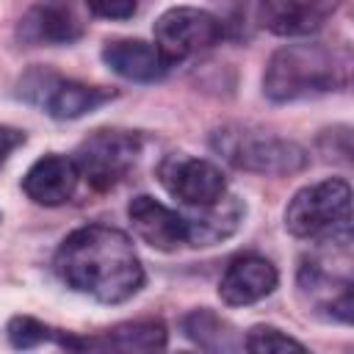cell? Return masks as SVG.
<instances>
[{
	"label": "cell",
	"instance_id": "1",
	"mask_svg": "<svg viewBox=\"0 0 354 354\" xmlns=\"http://www.w3.org/2000/svg\"><path fill=\"white\" fill-rule=\"evenodd\" d=\"M53 266L64 285L102 304H122L144 288V266L133 241L108 224L72 230L61 241Z\"/></svg>",
	"mask_w": 354,
	"mask_h": 354
},
{
	"label": "cell",
	"instance_id": "2",
	"mask_svg": "<svg viewBox=\"0 0 354 354\" xmlns=\"http://www.w3.org/2000/svg\"><path fill=\"white\" fill-rule=\"evenodd\" d=\"M351 75V53L340 44L299 41L279 47L263 72V91L271 102H296L343 91Z\"/></svg>",
	"mask_w": 354,
	"mask_h": 354
},
{
	"label": "cell",
	"instance_id": "3",
	"mask_svg": "<svg viewBox=\"0 0 354 354\" xmlns=\"http://www.w3.org/2000/svg\"><path fill=\"white\" fill-rule=\"evenodd\" d=\"M296 288L307 313L324 321L351 324V238L318 241L315 254L299 266Z\"/></svg>",
	"mask_w": 354,
	"mask_h": 354
},
{
	"label": "cell",
	"instance_id": "4",
	"mask_svg": "<svg viewBox=\"0 0 354 354\" xmlns=\"http://www.w3.org/2000/svg\"><path fill=\"white\" fill-rule=\"evenodd\" d=\"M210 144L235 169L268 174V177H288L310 163V155L301 144L243 124H227L216 130Z\"/></svg>",
	"mask_w": 354,
	"mask_h": 354
},
{
	"label": "cell",
	"instance_id": "5",
	"mask_svg": "<svg viewBox=\"0 0 354 354\" xmlns=\"http://www.w3.org/2000/svg\"><path fill=\"white\" fill-rule=\"evenodd\" d=\"M285 230L293 238H351V188L340 177L313 183L293 194L285 207Z\"/></svg>",
	"mask_w": 354,
	"mask_h": 354
},
{
	"label": "cell",
	"instance_id": "6",
	"mask_svg": "<svg viewBox=\"0 0 354 354\" xmlns=\"http://www.w3.org/2000/svg\"><path fill=\"white\" fill-rule=\"evenodd\" d=\"M19 97L53 119H80L100 105L111 102L116 97L113 88L105 86H88L72 77H64L47 66H33L19 77Z\"/></svg>",
	"mask_w": 354,
	"mask_h": 354
},
{
	"label": "cell",
	"instance_id": "7",
	"mask_svg": "<svg viewBox=\"0 0 354 354\" xmlns=\"http://www.w3.org/2000/svg\"><path fill=\"white\" fill-rule=\"evenodd\" d=\"M141 133L133 130H94L80 141L75 152V166L80 177L94 191H108L119 185L141 158Z\"/></svg>",
	"mask_w": 354,
	"mask_h": 354
},
{
	"label": "cell",
	"instance_id": "8",
	"mask_svg": "<svg viewBox=\"0 0 354 354\" xmlns=\"http://www.w3.org/2000/svg\"><path fill=\"white\" fill-rule=\"evenodd\" d=\"M221 36H224L221 19L194 6H174L163 11L155 22V44L171 66L216 47Z\"/></svg>",
	"mask_w": 354,
	"mask_h": 354
},
{
	"label": "cell",
	"instance_id": "9",
	"mask_svg": "<svg viewBox=\"0 0 354 354\" xmlns=\"http://www.w3.org/2000/svg\"><path fill=\"white\" fill-rule=\"evenodd\" d=\"M160 185L188 207H210L227 194V180L221 169L205 158L166 155L158 163Z\"/></svg>",
	"mask_w": 354,
	"mask_h": 354
},
{
	"label": "cell",
	"instance_id": "10",
	"mask_svg": "<svg viewBox=\"0 0 354 354\" xmlns=\"http://www.w3.org/2000/svg\"><path fill=\"white\" fill-rule=\"evenodd\" d=\"M55 346L72 351H158L166 348V326L155 318L124 321L97 335H69L58 329Z\"/></svg>",
	"mask_w": 354,
	"mask_h": 354
},
{
	"label": "cell",
	"instance_id": "11",
	"mask_svg": "<svg viewBox=\"0 0 354 354\" xmlns=\"http://www.w3.org/2000/svg\"><path fill=\"white\" fill-rule=\"evenodd\" d=\"M343 6V0H260L257 22L285 39L318 33Z\"/></svg>",
	"mask_w": 354,
	"mask_h": 354
},
{
	"label": "cell",
	"instance_id": "12",
	"mask_svg": "<svg viewBox=\"0 0 354 354\" xmlns=\"http://www.w3.org/2000/svg\"><path fill=\"white\" fill-rule=\"evenodd\" d=\"M130 224L136 235L149 243L158 252H177L180 246H188V216L166 207L163 202L138 194L127 205Z\"/></svg>",
	"mask_w": 354,
	"mask_h": 354
},
{
	"label": "cell",
	"instance_id": "13",
	"mask_svg": "<svg viewBox=\"0 0 354 354\" xmlns=\"http://www.w3.org/2000/svg\"><path fill=\"white\" fill-rule=\"evenodd\" d=\"M83 30H86L83 19L64 0H47L30 6L17 25V36L22 44H44V47L72 44L83 36Z\"/></svg>",
	"mask_w": 354,
	"mask_h": 354
},
{
	"label": "cell",
	"instance_id": "14",
	"mask_svg": "<svg viewBox=\"0 0 354 354\" xmlns=\"http://www.w3.org/2000/svg\"><path fill=\"white\" fill-rule=\"evenodd\" d=\"M277 282H279V274L271 260L260 254H241L230 260L218 282V296L230 307H246L274 293Z\"/></svg>",
	"mask_w": 354,
	"mask_h": 354
},
{
	"label": "cell",
	"instance_id": "15",
	"mask_svg": "<svg viewBox=\"0 0 354 354\" xmlns=\"http://www.w3.org/2000/svg\"><path fill=\"white\" fill-rule=\"evenodd\" d=\"M80 171L75 166L72 158L50 152L44 158H39L22 177V191L28 194V199H33L36 205L44 207H58L64 202L72 199L75 188H77Z\"/></svg>",
	"mask_w": 354,
	"mask_h": 354
},
{
	"label": "cell",
	"instance_id": "16",
	"mask_svg": "<svg viewBox=\"0 0 354 354\" xmlns=\"http://www.w3.org/2000/svg\"><path fill=\"white\" fill-rule=\"evenodd\" d=\"M102 61L119 77L133 80V83H155L171 69V64L163 58L158 44H149V41H141V39L108 41L102 47Z\"/></svg>",
	"mask_w": 354,
	"mask_h": 354
},
{
	"label": "cell",
	"instance_id": "17",
	"mask_svg": "<svg viewBox=\"0 0 354 354\" xmlns=\"http://www.w3.org/2000/svg\"><path fill=\"white\" fill-rule=\"evenodd\" d=\"M180 326H183V335L205 351H238V348H243V337L235 332V326L207 307H199V310H191L188 315H183Z\"/></svg>",
	"mask_w": 354,
	"mask_h": 354
},
{
	"label": "cell",
	"instance_id": "18",
	"mask_svg": "<svg viewBox=\"0 0 354 354\" xmlns=\"http://www.w3.org/2000/svg\"><path fill=\"white\" fill-rule=\"evenodd\" d=\"M6 335L14 348H36L41 343H55L58 329L41 324L39 318H30V315H14L6 326Z\"/></svg>",
	"mask_w": 354,
	"mask_h": 354
},
{
	"label": "cell",
	"instance_id": "19",
	"mask_svg": "<svg viewBox=\"0 0 354 354\" xmlns=\"http://www.w3.org/2000/svg\"><path fill=\"white\" fill-rule=\"evenodd\" d=\"M243 348L254 351V354H271V351H304V343L285 335L277 326L268 324H257L249 329V335L243 337Z\"/></svg>",
	"mask_w": 354,
	"mask_h": 354
},
{
	"label": "cell",
	"instance_id": "20",
	"mask_svg": "<svg viewBox=\"0 0 354 354\" xmlns=\"http://www.w3.org/2000/svg\"><path fill=\"white\" fill-rule=\"evenodd\" d=\"M86 6L102 19H130L138 8V0H86Z\"/></svg>",
	"mask_w": 354,
	"mask_h": 354
},
{
	"label": "cell",
	"instance_id": "21",
	"mask_svg": "<svg viewBox=\"0 0 354 354\" xmlns=\"http://www.w3.org/2000/svg\"><path fill=\"white\" fill-rule=\"evenodd\" d=\"M25 144V133L17 130V127H8V124H0V166L11 158V152L17 147Z\"/></svg>",
	"mask_w": 354,
	"mask_h": 354
}]
</instances>
